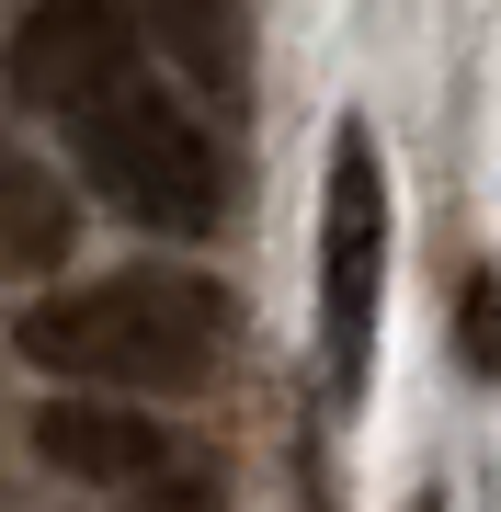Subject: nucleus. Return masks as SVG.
I'll return each mask as SVG.
<instances>
[{
	"instance_id": "obj_7",
	"label": "nucleus",
	"mask_w": 501,
	"mask_h": 512,
	"mask_svg": "<svg viewBox=\"0 0 501 512\" xmlns=\"http://www.w3.org/2000/svg\"><path fill=\"white\" fill-rule=\"evenodd\" d=\"M456 342H467V365H479V376H501V274H467Z\"/></svg>"
},
{
	"instance_id": "obj_2",
	"label": "nucleus",
	"mask_w": 501,
	"mask_h": 512,
	"mask_svg": "<svg viewBox=\"0 0 501 512\" xmlns=\"http://www.w3.org/2000/svg\"><path fill=\"white\" fill-rule=\"evenodd\" d=\"M69 160H80V183H92V205H114L126 228L205 239L228 217V148L205 137L194 103L149 92V80L92 103V114H69Z\"/></svg>"
},
{
	"instance_id": "obj_3",
	"label": "nucleus",
	"mask_w": 501,
	"mask_h": 512,
	"mask_svg": "<svg viewBox=\"0 0 501 512\" xmlns=\"http://www.w3.org/2000/svg\"><path fill=\"white\" fill-rule=\"evenodd\" d=\"M376 285H388V160L365 126H342L331 171H319V376H331V399H365Z\"/></svg>"
},
{
	"instance_id": "obj_8",
	"label": "nucleus",
	"mask_w": 501,
	"mask_h": 512,
	"mask_svg": "<svg viewBox=\"0 0 501 512\" xmlns=\"http://www.w3.org/2000/svg\"><path fill=\"white\" fill-rule=\"evenodd\" d=\"M410 512H445V501H410Z\"/></svg>"
},
{
	"instance_id": "obj_5",
	"label": "nucleus",
	"mask_w": 501,
	"mask_h": 512,
	"mask_svg": "<svg viewBox=\"0 0 501 512\" xmlns=\"http://www.w3.org/2000/svg\"><path fill=\"white\" fill-rule=\"evenodd\" d=\"M35 456L69 478V490H149L171 467V433L137 399H114V387H69V399L35 410Z\"/></svg>"
},
{
	"instance_id": "obj_4",
	"label": "nucleus",
	"mask_w": 501,
	"mask_h": 512,
	"mask_svg": "<svg viewBox=\"0 0 501 512\" xmlns=\"http://www.w3.org/2000/svg\"><path fill=\"white\" fill-rule=\"evenodd\" d=\"M137 0H35L12 35V92L35 114H92L114 92H137Z\"/></svg>"
},
{
	"instance_id": "obj_6",
	"label": "nucleus",
	"mask_w": 501,
	"mask_h": 512,
	"mask_svg": "<svg viewBox=\"0 0 501 512\" xmlns=\"http://www.w3.org/2000/svg\"><path fill=\"white\" fill-rule=\"evenodd\" d=\"M69 239H80V217H69V194H57V171L23 160V148H0V285L57 274Z\"/></svg>"
},
{
	"instance_id": "obj_1",
	"label": "nucleus",
	"mask_w": 501,
	"mask_h": 512,
	"mask_svg": "<svg viewBox=\"0 0 501 512\" xmlns=\"http://www.w3.org/2000/svg\"><path fill=\"white\" fill-rule=\"evenodd\" d=\"M23 365H46L57 387H114V399H149V387H194L228 353V285L205 274H103L69 285L46 308H23Z\"/></svg>"
}]
</instances>
